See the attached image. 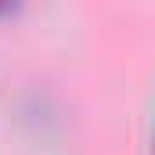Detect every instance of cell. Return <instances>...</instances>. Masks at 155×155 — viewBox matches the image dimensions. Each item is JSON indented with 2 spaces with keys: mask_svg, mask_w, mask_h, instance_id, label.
<instances>
[{
  "mask_svg": "<svg viewBox=\"0 0 155 155\" xmlns=\"http://www.w3.org/2000/svg\"><path fill=\"white\" fill-rule=\"evenodd\" d=\"M15 7H18V0H0V15H11Z\"/></svg>",
  "mask_w": 155,
  "mask_h": 155,
  "instance_id": "6da1fadb",
  "label": "cell"
}]
</instances>
